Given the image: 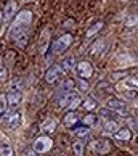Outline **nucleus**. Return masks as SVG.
Here are the masks:
<instances>
[{
    "label": "nucleus",
    "mask_w": 138,
    "mask_h": 156,
    "mask_svg": "<svg viewBox=\"0 0 138 156\" xmlns=\"http://www.w3.org/2000/svg\"><path fill=\"white\" fill-rule=\"evenodd\" d=\"M31 21H32V13L29 10L19 11V13L15 16V20L11 21V26L8 29L10 39L16 40L19 36H22V34H27L26 31H27V27L31 26Z\"/></svg>",
    "instance_id": "1"
},
{
    "label": "nucleus",
    "mask_w": 138,
    "mask_h": 156,
    "mask_svg": "<svg viewBox=\"0 0 138 156\" xmlns=\"http://www.w3.org/2000/svg\"><path fill=\"white\" fill-rule=\"evenodd\" d=\"M72 34H63V36H60L58 39H55L53 42H51L50 45V55H58V53H63V51H66L69 48V45L72 44Z\"/></svg>",
    "instance_id": "2"
},
{
    "label": "nucleus",
    "mask_w": 138,
    "mask_h": 156,
    "mask_svg": "<svg viewBox=\"0 0 138 156\" xmlns=\"http://www.w3.org/2000/svg\"><path fill=\"white\" fill-rule=\"evenodd\" d=\"M79 105H82V98H80L79 94L76 92H67L63 97L58 98V106L60 108H64V109H76Z\"/></svg>",
    "instance_id": "3"
},
{
    "label": "nucleus",
    "mask_w": 138,
    "mask_h": 156,
    "mask_svg": "<svg viewBox=\"0 0 138 156\" xmlns=\"http://www.w3.org/2000/svg\"><path fill=\"white\" fill-rule=\"evenodd\" d=\"M51 148H53V140H51L50 135H45V134L37 137L36 140H34V143H32V150L37 154H43V153L50 151Z\"/></svg>",
    "instance_id": "4"
},
{
    "label": "nucleus",
    "mask_w": 138,
    "mask_h": 156,
    "mask_svg": "<svg viewBox=\"0 0 138 156\" xmlns=\"http://www.w3.org/2000/svg\"><path fill=\"white\" fill-rule=\"evenodd\" d=\"M63 76H64V71L61 69V66L60 65H53L51 68L47 69V73H45V80H47L48 84H56Z\"/></svg>",
    "instance_id": "5"
},
{
    "label": "nucleus",
    "mask_w": 138,
    "mask_h": 156,
    "mask_svg": "<svg viewBox=\"0 0 138 156\" xmlns=\"http://www.w3.org/2000/svg\"><path fill=\"white\" fill-rule=\"evenodd\" d=\"M21 122V114L18 111H15V109H11L10 113H7L3 116V124L8 127V129H15V127H18Z\"/></svg>",
    "instance_id": "6"
},
{
    "label": "nucleus",
    "mask_w": 138,
    "mask_h": 156,
    "mask_svg": "<svg viewBox=\"0 0 138 156\" xmlns=\"http://www.w3.org/2000/svg\"><path fill=\"white\" fill-rule=\"evenodd\" d=\"M77 74H79V77L80 79H90L91 77V74H93V66H91V63L90 61H80L77 63Z\"/></svg>",
    "instance_id": "7"
},
{
    "label": "nucleus",
    "mask_w": 138,
    "mask_h": 156,
    "mask_svg": "<svg viewBox=\"0 0 138 156\" xmlns=\"http://www.w3.org/2000/svg\"><path fill=\"white\" fill-rule=\"evenodd\" d=\"M91 148H93V151L98 153V154H106L109 150H111V145H109V142L105 140V138H96V140L91 142Z\"/></svg>",
    "instance_id": "8"
},
{
    "label": "nucleus",
    "mask_w": 138,
    "mask_h": 156,
    "mask_svg": "<svg viewBox=\"0 0 138 156\" xmlns=\"http://www.w3.org/2000/svg\"><path fill=\"white\" fill-rule=\"evenodd\" d=\"M5 97H7V105H8L10 109H16L22 101V94L21 92H8Z\"/></svg>",
    "instance_id": "9"
},
{
    "label": "nucleus",
    "mask_w": 138,
    "mask_h": 156,
    "mask_svg": "<svg viewBox=\"0 0 138 156\" xmlns=\"http://www.w3.org/2000/svg\"><path fill=\"white\" fill-rule=\"evenodd\" d=\"M106 108L109 109H114V111H119V113H124L125 109V103L120 100V98H116V97H109L106 100Z\"/></svg>",
    "instance_id": "10"
},
{
    "label": "nucleus",
    "mask_w": 138,
    "mask_h": 156,
    "mask_svg": "<svg viewBox=\"0 0 138 156\" xmlns=\"http://www.w3.org/2000/svg\"><path fill=\"white\" fill-rule=\"evenodd\" d=\"M56 130V121L53 118H48V119H45L42 124H40V132L45 135H50V134H53V132Z\"/></svg>",
    "instance_id": "11"
},
{
    "label": "nucleus",
    "mask_w": 138,
    "mask_h": 156,
    "mask_svg": "<svg viewBox=\"0 0 138 156\" xmlns=\"http://www.w3.org/2000/svg\"><path fill=\"white\" fill-rule=\"evenodd\" d=\"M119 129H120V127H119V122H117V121L109 119V121H106V124H105V129H103V132H105L106 135H114Z\"/></svg>",
    "instance_id": "12"
},
{
    "label": "nucleus",
    "mask_w": 138,
    "mask_h": 156,
    "mask_svg": "<svg viewBox=\"0 0 138 156\" xmlns=\"http://www.w3.org/2000/svg\"><path fill=\"white\" fill-rule=\"evenodd\" d=\"M116 140H122V142H127L132 138V130L129 129V127H120V129L116 132V134L112 135Z\"/></svg>",
    "instance_id": "13"
},
{
    "label": "nucleus",
    "mask_w": 138,
    "mask_h": 156,
    "mask_svg": "<svg viewBox=\"0 0 138 156\" xmlns=\"http://www.w3.org/2000/svg\"><path fill=\"white\" fill-rule=\"evenodd\" d=\"M71 132L76 137H79V138H85V137H88V134H90V126H74L71 129Z\"/></svg>",
    "instance_id": "14"
},
{
    "label": "nucleus",
    "mask_w": 138,
    "mask_h": 156,
    "mask_svg": "<svg viewBox=\"0 0 138 156\" xmlns=\"http://www.w3.org/2000/svg\"><path fill=\"white\" fill-rule=\"evenodd\" d=\"M60 66H61V69L64 71V74L66 73H71L74 68H76V58L74 56H67V58H64L61 63H60Z\"/></svg>",
    "instance_id": "15"
},
{
    "label": "nucleus",
    "mask_w": 138,
    "mask_h": 156,
    "mask_svg": "<svg viewBox=\"0 0 138 156\" xmlns=\"http://www.w3.org/2000/svg\"><path fill=\"white\" fill-rule=\"evenodd\" d=\"M15 13H16V2L11 0V2L7 3V7H5V10H3V20L10 21L11 16H15Z\"/></svg>",
    "instance_id": "16"
},
{
    "label": "nucleus",
    "mask_w": 138,
    "mask_h": 156,
    "mask_svg": "<svg viewBox=\"0 0 138 156\" xmlns=\"http://www.w3.org/2000/svg\"><path fill=\"white\" fill-rule=\"evenodd\" d=\"M122 113H119V111H114V109H109V108H101L100 109V116L103 118H108V119H112V118H116V116H120ZM122 118V116H120Z\"/></svg>",
    "instance_id": "17"
},
{
    "label": "nucleus",
    "mask_w": 138,
    "mask_h": 156,
    "mask_svg": "<svg viewBox=\"0 0 138 156\" xmlns=\"http://www.w3.org/2000/svg\"><path fill=\"white\" fill-rule=\"evenodd\" d=\"M79 121V118H77V114L74 113V111H69L66 116H64V124L66 126H69V127H72V126H76V122Z\"/></svg>",
    "instance_id": "18"
},
{
    "label": "nucleus",
    "mask_w": 138,
    "mask_h": 156,
    "mask_svg": "<svg viewBox=\"0 0 138 156\" xmlns=\"http://www.w3.org/2000/svg\"><path fill=\"white\" fill-rule=\"evenodd\" d=\"M82 106H84L85 109H87V111H91V109H95L96 106H98V103H96L95 98L88 97V98H85V100L82 101Z\"/></svg>",
    "instance_id": "19"
},
{
    "label": "nucleus",
    "mask_w": 138,
    "mask_h": 156,
    "mask_svg": "<svg viewBox=\"0 0 138 156\" xmlns=\"http://www.w3.org/2000/svg\"><path fill=\"white\" fill-rule=\"evenodd\" d=\"M101 27H103V23L101 21H96V23H93V24H91V27L87 31V39H90V37H93L96 32L98 31H101Z\"/></svg>",
    "instance_id": "20"
},
{
    "label": "nucleus",
    "mask_w": 138,
    "mask_h": 156,
    "mask_svg": "<svg viewBox=\"0 0 138 156\" xmlns=\"http://www.w3.org/2000/svg\"><path fill=\"white\" fill-rule=\"evenodd\" d=\"M0 156H15V150L8 143H2L0 145Z\"/></svg>",
    "instance_id": "21"
},
{
    "label": "nucleus",
    "mask_w": 138,
    "mask_h": 156,
    "mask_svg": "<svg viewBox=\"0 0 138 156\" xmlns=\"http://www.w3.org/2000/svg\"><path fill=\"white\" fill-rule=\"evenodd\" d=\"M124 26H125V27H136V26H138V13H133V15H130L129 18L125 20Z\"/></svg>",
    "instance_id": "22"
},
{
    "label": "nucleus",
    "mask_w": 138,
    "mask_h": 156,
    "mask_svg": "<svg viewBox=\"0 0 138 156\" xmlns=\"http://www.w3.org/2000/svg\"><path fill=\"white\" fill-rule=\"evenodd\" d=\"M72 151H74V156H84V143L82 142H74L72 143Z\"/></svg>",
    "instance_id": "23"
},
{
    "label": "nucleus",
    "mask_w": 138,
    "mask_h": 156,
    "mask_svg": "<svg viewBox=\"0 0 138 156\" xmlns=\"http://www.w3.org/2000/svg\"><path fill=\"white\" fill-rule=\"evenodd\" d=\"M124 84L127 85V87H132V89H138V74L135 76H130L124 80Z\"/></svg>",
    "instance_id": "24"
},
{
    "label": "nucleus",
    "mask_w": 138,
    "mask_h": 156,
    "mask_svg": "<svg viewBox=\"0 0 138 156\" xmlns=\"http://www.w3.org/2000/svg\"><path fill=\"white\" fill-rule=\"evenodd\" d=\"M21 87H22V80L16 79V80H13V82L10 84L8 92H21Z\"/></svg>",
    "instance_id": "25"
},
{
    "label": "nucleus",
    "mask_w": 138,
    "mask_h": 156,
    "mask_svg": "<svg viewBox=\"0 0 138 156\" xmlns=\"http://www.w3.org/2000/svg\"><path fill=\"white\" fill-rule=\"evenodd\" d=\"M82 121H84V124H85V126H91V124H95V122H96V116H95V114H91V113H88Z\"/></svg>",
    "instance_id": "26"
},
{
    "label": "nucleus",
    "mask_w": 138,
    "mask_h": 156,
    "mask_svg": "<svg viewBox=\"0 0 138 156\" xmlns=\"http://www.w3.org/2000/svg\"><path fill=\"white\" fill-rule=\"evenodd\" d=\"M8 77V71H7V68H5L2 63H0V82H5Z\"/></svg>",
    "instance_id": "27"
},
{
    "label": "nucleus",
    "mask_w": 138,
    "mask_h": 156,
    "mask_svg": "<svg viewBox=\"0 0 138 156\" xmlns=\"http://www.w3.org/2000/svg\"><path fill=\"white\" fill-rule=\"evenodd\" d=\"M7 97H0V113H3L7 109Z\"/></svg>",
    "instance_id": "28"
},
{
    "label": "nucleus",
    "mask_w": 138,
    "mask_h": 156,
    "mask_svg": "<svg viewBox=\"0 0 138 156\" xmlns=\"http://www.w3.org/2000/svg\"><path fill=\"white\" fill-rule=\"evenodd\" d=\"M98 48H103V45H101V40H98V42H96L95 45H93V47H91V53H96V50H98Z\"/></svg>",
    "instance_id": "29"
},
{
    "label": "nucleus",
    "mask_w": 138,
    "mask_h": 156,
    "mask_svg": "<svg viewBox=\"0 0 138 156\" xmlns=\"http://www.w3.org/2000/svg\"><path fill=\"white\" fill-rule=\"evenodd\" d=\"M24 156H39V154L34 151V150H27V151L24 153Z\"/></svg>",
    "instance_id": "30"
},
{
    "label": "nucleus",
    "mask_w": 138,
    "mask_h": 156,
    "mask_svg": "<svg viewBox=\"0 0 138 156\" xmlns=\"http://www.w3.org/2000/svg\"><path fill=\"white\" fill-rule=\"evenodd\" d=\"M2 20H3V11L0 10V24H2Z\"/></svg>",
    "instance_id": "31"
},
{
    "label": "nucleus",
    "mask_w": 138,
    "mask_h": 156,
    "mask_svg": "<svg viewBox=\"0 0 138 156\" xmlns=\"http://www.w3.org/2000/svg\"><path fill=\"white\" fill-rule=\"evenodd\" d=\"M136 134H138V129H136Z\"/></svg>",
    "instance_id": "32"
}]
</instances>
